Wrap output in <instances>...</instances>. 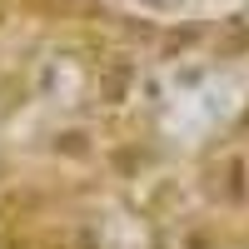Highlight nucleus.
Returning a JSON list of instances; mask_svg holds the SVG:
<instances>
[{
	"mask_svg": "<svg viewBox=\"0 0 249 249\" xmlns=\"http://www.w3.org/2000/svg\"><path fill=\"white\" fill-rule=\"evenodd\" d=\"M50 155L65 160V164H95L100 160V144L85 124H70V130H55L50 135Z\"/></svg>",
	"mask_w": 249,
	"mask_h": 249,
	"instance_id": "obj_3",
	"label": "nucleus"
},
{
	"mask_svg": "<svg viewBox=\"0 0 249 249\" xmlns=\"http://www.w3.org/2000/svg\"><path fill=\"white\" fill-rule=\"evenodd\" d=\"M110 175L115 179H144V170H150V144H135V140H124V144H110Z\"/></svg>",
	"mask_w": 249,
	"mask_h": 249,
	"instance_id": "obj_5",
	"label": "nucleus"
},
{
	"mask_svg": "<svg viewBox=\"0 0 249 249\" xmlns=\"http://www.w3.org/2000/svg\"><path fill=\"white\" fill-rule=\"evenodd\" d=\"M10 184H15V179H10V160H5V155H0V195H5V190H10Z\"/></svg>",
	"mask_w": 249,
	"mask_h": 249,
	"instance_id": "obj_10",
	"label": "nucleus"
},
{
	"mask_svg": "<svg viewBox=\"0 0 249 249\" xmlns=\"http://www.w3.org/2000/svg\"><path fill=\"white\" fill-rule=\"evenodd\" d=\"M5 20H10V0H0V30H5Z\"/></svg>",
	"mask_w": 249,
	"mask_h": 249,
	"instance_id": "obj_11",
	"label": "nucleus"
},
{
	"mask_svg": "<svg viewBox=\"0 0 249 249\" xmlns=\"http://www.w3.org/2000/svg\"><path fill=\"white\" fill-rule=\"evenodd\" d=\"M249 50V25H244V15H234V35L224 30V40H219V55H244Z\"/></svg>",
	"mask_w": 249,
	"mask_h": 249,
	"instance_id": "obj_7",
	"label": "nucleus"
},
{
	"mask_svg": "<svg viewBox=\"0 0 249 249\" xmlns=\"http://www.w3.org/2000/svg\"><path fill=\"white\" fill-rule=\"evenodd\" d=\"M50 210V195L40 184H10L0 195V230H25L30 219H45Z\"/></svg>",
	"mask_w": 249,
	"mask_h": 249,
	"instance_id": "obj_2",
	"label": "nucleus"
},
{
	"mask_svg": "<svg viewBox=\"0 0 249 249\" xmlns=\"http://www.w3.org/2000/svg\"><path fill=\"white\" fill-rule=\"evenodd\" d=\"M130 90H135V60L130 55H115L105 70H100V105H130Z\"/></svg>",
	"mask_w": 249,
	"mask_h": 249,
	"instance_id": "obj_4",
	"label": "nucleus"
},
{
	"mask_svg": "<svg viewBox=\"0 0 249 249\" xmlns=\"http://www.w3.org/2000/svg\"><path fill=\"white\" fill-rule=\"evenodd\" d=\"M140 5H144V10H150V15H170V10L179 5V0H140Z\"/></svg>",
	"mask_w": 249,
	"mask_h": 249,
	"instance_id": "obj_9",
	"label": "nucleus"
},
{
	"mask_svg": "<svg viewBox=\"0 0 249 249\" xmlns=\"http://www.w3.org/2000/svg\"><path fill=\"white\" fill-rule=\"evenodd\" d=\"M70 249H105V234L95 224H75L70 230Z\"/></svg>",
	"mask_w": 249,
	"mask_h": 249,
	"instance_id": "obj_8",
	"label": "nucleus"
},
{
	"mask_svg": "<svg viewBox=\"0 0 249 249\" xmlns=\"http://www.w3.org/2000/svg\"><path fill=\"white\" fill-rule=\"evenodd\" d=\"M179 249H224V244L214 239V230H210V224H190V230L179 234Z\"/></svg>",
	"mask_w": 249,
	"mask_h": 249,
	"instance_id": "obj_6",
	"label": "nucleus"
},
{
	"mask_svg": "<svg viewBox=\"0 0 249 249\" xmlns=\"http://www.w3.org/2000/svg\"><path fill=\"white\" fill-rule=\"evenodd\" d=\"M199 195L210 204H224V210H244L249 204V160L239 150L219 155L210 170L199 175Z\"/></svg>",
	"mask_w": 249,
	"mask_h": 249,
	"instance_id": "obj_1",
	"label": "nucleus"
}]
</instances>
